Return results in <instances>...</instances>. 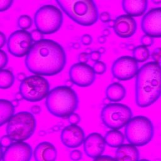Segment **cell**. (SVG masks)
I'll use <instances>...</instances> for the list:
<instances>
[{
    "label": "cell",
    "mask_w": 161,
    "mask_h": 161,
    "mask_svg": "<svg viewBox=\"0 0 161 161\" xmlns=\"http://www.w3.org/2000/svg\"><path fill=\"white\" fill-rule=\"evenodd\" d=\"M109 33H110V32H109V30H108V29L104 30V31H103V36H106L109 35Z\"/></svg>",
    "instance_id": "obj_46"
},
{
    "label": "cell",
    "mask_w": 161,
    "mask_h": 161,
    "mask_svg": "<svg viewBox=\"0 0 161 161\" xmlns=\"http://www.w3.org/2000/svg\"><path fill=\"white\" fill-rule=\"evenodd\" d=\"M7 39L5 34L3 32L0 31V49L5 45Z\"/></svg>",
    "instance_id": "obj_41"
},
{
    "label": "cell",
    "mask_w": 161,
    "mask_h": 161,
    "mask_svg": "<svg viewBox=\"0 0 161 161\" xmlns=\"http://www.w3.org/2000/svg\"><path fill=\"white\" fill-rule=\"evenodd\" d=\"M3 147L1 146V143H0V161L2 160V157H3Z\"/></svg>",
    "instance_id": "obj_47"
},
{
    "label": "cell",
    "mask_w": 161,
    "mask_h": 161,
    "mask_svg": "<svg viewBox=\"0 0 161 161\" xmlns=\"http://www.w3.org/2000/svg\"><path fill=\"white\" fill-rule=\"evenodd\" d=\"M161 96V65L153 61L143 64L135 76V100L137 106L145 108Z\"/></svg>",
    "instance_id": "obj_2"
},
{
    "label": "cell",
    "mask_w": 161,
    "mask_h": 161,
    "mask_svg": "<svg viewBox=\"0 0 161 161\" xmlns=\"http://www.w3.org/2000/svg\"><path fill=\"white\" fill-rule=\"evenodd\" d=\"M139 70L138 62L133 57L123 55L117 58L112 64L111 74L119 80L126 81L135 77Z\"/></svg>",
    "instance_id": "obj_11"
},
{
    "label": "cell",
    "mask_w": 161,
    "mask_h": 161,
    "mask_svg": "<svg viewBox=\"0 0 161 161\" xmlns=\"http://www.w3.org/2000/svg\"><path fill=\"white\" fill-rule=\"evenodd\" d=\"M14 82V75L9 69L0 70V89H7L10 88Z\"/></svg>",
    "instance_id": "obj_24"
},
{
    "label": "cell",
    "mask_w": 161,
    "mask_h": 161,
    "mask_svg": "<svg viewBox=\"0 0 161 161\" xmlns=\"http://www.w3.org/2000/svg\"><path fill=\"white\" fill-rule=\"evenodd\" d=\"M153 135V124L145 116L137 115L132 117L125 126L126 140L136 147L147 145L152 140Z\"/></svg>",
    "instance_id": "obj_5"
},
{
    "label": "cell",
    "mask_w": 161,
    "mask_h": 161,
    "mask_svg": "<svg viewBox=\"0 0 161 161\" xmlns=\"http://www.w3.org/2000/svg\"><path fill=\"white\" fill-rule=\"evenodd\" d=\"M152 2H153L154 4H160V3H161V1H152Z\"/></svg>",
    "instance_id": "obj_49"
},
{
    "label": "cell",
    "mask_w": 161,
    "mask_h": 161,
    "mask_svg": "<svg viewBox=\"0 0 161 161\" xmlns=\"http://www.w3.org/2000/svg\"><path fill=\"white\" fill-rule=\"evenodd\" d=\"M148 4L147 0H123L121 2V6L126 14L133 18L144 15Z\"/></svg>",
    "instance_id": "obj_19"
},
{
    "label": "cell",
    "mask_w": 161,
    "mask_h": 161,
    "mask_svg": "<svg viewBox=\"0 0 161 161\" xmlns=\"http://www.w3.org/2000/svg\"><path fill=\"white\" fill-rule=\"evenodd\" d=\"M101 57V54L97 50H93L89 53V58L94 62L100 60Z\"/></svg>",
    "instance_id": "obj_40"
},
{
    "label": "cell",
    "mask_w": 161,
    "mask_h": 161,
    "mask_svg": "<svg viewBox=\"0 0 161 161\" xmlns=\"http://www.w3.org/2000/svg\"><path fill=\"white\" fill-rule=\"evenodd\" d=\"M50 92V84L43 76L31 75L26 77L19 86V93L28 102H39Z\"/></svg>",
    "instance_id": "obj_9"
},
{
    "label": "cell",
    "mask_w": 161,
    "mask_h": 161,
    "mask_svg": "<svg viewBox=\"0 0 161 161\" xmlns=\"http://www.w3.org/2000/svg\"><path fill=\"white\" fill-rule=\"evenodd\" d=\"M32 155V148L29 143L13 142L3 152L2 161H30Z\"/></svg>",
    "instance_id": "obj_14"
},
{
    "label": "cell",
    "mask_w": 161,
    "mask_h": 161,
    "mask_svg": "<svg viewBox=\"0 0 161 161\" xmlns=\"http://www.w3.org/2000/svg\"><path fill=\"white\" fill-rule=\"evenodd\" d=\"M30 34L33 41H35V42L43 39V34L36 28L32 30L30 32Z\"/></svg>",
    "instance_id": "obj_31"
},
{
    "label": "cell",
    "mask_w": 161,
    "mask_h": 161,
    "mask_svg": "<svg viewBox=\"0 0 161 161\" xmlns=\"http://www.w3.org/2000/svg\"><path fill=\"white\" fill-rule=\"evenodd\" d=\"M150 56V53L147 47L143 45H138L133 50V57L137 62L140 63L147 61Z\"/></svg>",
    "instance_id": "obj_25"
},
{
    "label": "cell",
    "mask_w": 161,
    "mask_h": 161,
    "mask_svg": "<svg viewBox=\"0 0 161 161\" xmlns=\"http://www.w3.org/2000/svg\"><path fill=\"white\" fill-rule=\"evenodd\" d=\"M13 2L12 0H0V12L6 11L9 9Z\"/></svg>",
    "instance_id": "obj_33"
},
{
    "label": "cell",
    "mask_w": 161,
    "mask_h": 161,
    "mask_svg": "<svg viewBox=\"0 0 161 161\" xmlns=\"http://www.w3.org/2000/svg\"><path fill=\"white\" fill-rule=\"evenodd\" d=\"M26 77V75L24 72H19L16 75V79L18 81H23Z\"/></svg>",
    "instance_id": "obj_43"
},
{
    "label": "cell",
    "mask_w": 161,
    "mask_h": 161,
    "mask_svg": "<svg viewBox=\"0 0 161 161\" xmlns=\"http://www.w3.org/2000/svg\"><path fill=\"white\" fill-rule=\"evenodd\" d=\"M36 121L30 112L20 111L10 118L7 123L6 135L13 142H24L35 133Z\"/></svg>",
    "instance_id": "obj_6"
},
{
    "label": "cell",
    "mask_w": 161,
    "mask_h": 161,
    "mask_svg": "<svg viewBox=\"0 0 161 161\" xmlns=\"http://www.w3.org/2000/svg\"><path fill=\"white\" fill-rule=\"evenodd\" d=\"M70 125H78L80 121V117L78 113H73L67 118Z\"/></svg>",
    "instance_id": "obj_34"
},
{
    "label": "cell",
    "mask_w": 161,
    "mask_h": 161,
    "mask_svg": "<svg viewBox=\"0 0 161 161\" xmlns=\"http://www.w3.org/2000/svg\"><path fill=\"white\" fill-rule=\"evenodd\" d=\"M116 161H138L140 152L136 147L130 143L123 144L115 152Z\"/></svg>",
    "instance_id": "obj_20"
},
{
    "label": "cell",
    "mask_w": 161,
    "mask_h": 161,
    "mask_svg": "<svg viewBox=\"0 0 161 161\" xmlns=\"http://www.w3.org/2000/svg\"><path fill=\"white\" fill-rule=\"evenodd\" d=\"M69 157L73 161H79L82 157V153L80 150L74 149L70 152Z\"/></svg>",
    "instance_id": "obj_32"
},
{
    "label": "cell",
    "mask_w": 161,
    "mask_h": 161,
    "mask_svg": "<svg viewBox=\"0 0 161 161\" xmlns=\"http://www.w3.org/2000/svg\"><path fill=\"white\" fill-rule=\"evenodd\" d=\"M99 19L103 23H108L111 20L110 13L108 11H103L99 16Z\"/></svg>",
    "instance_id": "obj_37"
},
{
    "label": "cell",
    "mask_w": 161,
    "mask_h": 161,
    "mask_svg": "<svg viewBox=\"0 0 161 161\" xmlns=\"http://www.w3.org/2000/svg\"><path fill=\"white\" fill-rule=\"evenodd\" d=\"M14 113V107L11 101L0 99V127L8 123Z\"/></svg>",
    "instance_id": "obj_23"
},
{
    "label": "cell",
    "mask_w": 161,
    "mask_h": 161,
    "mask_svg": "<svg viewBox=\"0 0 161 161\" xmlns=\"http://www.w3.org/2000/svg\"><path fill=\"white\" fill-rule=\"evenodd\" d=\"M89 59V54L87 52H81L78 55L79 62L87 64Z\"/></svg>",
    "instance_id": "obj_39"
},
{
    "label": "cell",
    "mask_w": 161,
    "mask_h": 161,
    "mask_svg": "<svg viewBox=\"0 0 161 161\" xmlns=\"http://www.w3.org/2000/svg\"><path fill=\"white\" fill-rule=\"evenodd\" d=\"M108 23L109 25V27H111V28L113 27V25H114V21H113V20L111 19Z\"/></svg>",
    "instance_id": "obj_48"
},
{
    "label": "cell",
    "mask_w": 161,
    "mask_h": 161,
    "mask_svg": "<svg viewBox=\"0 0 161 161\" xmlns=\"http://www.w3.org/2000/svg\"><path fill=\"white\" fill-rule=\"evenodd\" d=\"M8 62V57L7 53L3 50L0 49V70L3 69Z\"/></svg>",
    "instance_id": "obj_30"
},
{
    "label": "cell",
    "mask_w": 161,
    "mask_h": 161,
    "mask_svg": "<svg viewBox=\"0 0 161 161\" xmlns=\"http://www.w3.org/2000/svg\"><path fill=\"white\" fill-rule=\"evenodd\" d=\"M138 161H151L148 159H146V158H143V159H140Z\"/></svg>",
    "instance_id": "obj_50"
},
{
    "label": "cell",
    "mask_w": 161,
    "mask_h": 161,
    "mask_svg": "<svg viewBox=\"0 0 161 161\" xmlns=\"http://www.w3.org/2000/svg\"><path fill=\"white\" fill-rule=\"evenodd\" d=\"M106 145L111 148H118L124 144L125 135L119 130H110L104 136Z\"/></svg>",
    "instance_id": "obj_22"
},
{
    "label": "cell",
    "mask_w": 161,
    "mask_h": 161,
    "mask_svg": "<svg viewBox=\"0 0 161 161\" xmlns=\"http://www.w3.org/2000/svg\"><path fill=\"white\" fill-rule=\"evenodd\" d=\"M140 42L142 43V45L145 47H150L153 45V43H154V40L153 38L144 35L141 37L140 39Z\"/></svg>",
    "instance_id": "obj_29"
},
{
    "label": "cell",
    "mask_w": 161,
    "mask_h": 161,
    "mask_svg": "<svg viewBox=\"0 0 161 161\" xmlns=\"http://www.w3.org/2000/svg\"><path fill=\"white\" fill-rule=\"evenodd\" d=\"M30 32L18 30L10 34L7 40L8 52L14 57H23L27 55L33 45Z\"/></svg>",
    "instance_id": "obj_10"
},
{
    "label": "cell",
    "mask_w": 161,
    "mask_h": 161,
    "mask_svg": "<svg viewBox=\"0 0 161 161\" xmlns=\"http://www.w3.org/2000/svg\"><path fill=\"white\" fill-rule=\"evenodd\" d=\"M83 146L86 155L95 158L103 155L106 148V143L104 136L101 134L93 132L85 138Z\"/></svg>",
    "instance_id": "obj_16"
},
{
    "label": "cell",
    "mask_w": 161,
    "mask_h": 161,
    "mask_svg": "<svg viewBox=\"0 0 161 161\" xmlns=\"http://www.w3.org/2000/svg\"><path fill=\"white\" fill-rule=\"evenodd\" d=\"M81 43L86 46L89 45L92 42V37L90 34H84L80 38Z\"/></svg>",
    "instance_id": "obj_36"
},
{
    "label": "cell",
    "mask_w": 161,
    "mask_h": 161,
    "mask_svg": "<svg viewBox=\"0 0 161 161\" xmlns=\"http://www.w3.org/2000/svg\"><path fill=\"white\" fill-rule=\"evenodd\" d=\"M66 63L67 55L63 47L56 41L47 38L33 43L25 59L28 70L41 76L59 74Z\"/></svg>",
    "instance_id": "obj_1"
},
{
    "label": "cell",
    "mask_w": 161,
    "mask_h": 161,
    "mask_svg": "<svg viewBox=\"0 0 161 161\" xmlns=\"http://www.w3.org/2000/svg\"><path fill=\"white\" fill-rule=\"evenodd\" d=\"M63 21L62 10L53 4L40 6L34 14L36 28L45 35H51L58 31L62 27Z\"/></svg>",
    "instance_id": "obj_7"
},
{
    "label": "cell",
    "mask_w": 161,
    "mask_h": 161,
    "mask_svg": "<svg viewBox=\"0 0 161 161\" xmlns=\"http://www.w3.org/2000/svg\"><path fill=\"white\" fill-rule=\"evenodd\" d=\"M151 57L153 62L161 64V47L155 48L151 53Z\"/></svg>",
    "instance_id": "obj_28"
},
{
    "label": "cell",
    "mask_w": 161,
    "mask_h": 161,
    "mask_svg": "<svg viewBox=\"0 0 161 161\" xmlns=\"http://www.w3.org/2000/svg\"><path fill=\"white\" fill-rule=\"evenodd\" d=\"M61 10L73 21L83 26H91L99 19V10L92 0H57Z\"/></svg>",
    "instance_id": "obj_4"
},
{
    "label": "cell",
    "mask_w": 161,
    "mask_h": 161,
    "mask_svg": "<svg viewBox=\"0 0 161 161\" xmlns=\"http://www.w3.org/2000/svg\"><path fill=\"white\" fill-rule=\"evenodd\" d=\"M41 108L38 106V105H33L31 108H30V111H31V114H38L41 112Z\"/></svg>",
    "instance_id": "obj_42"
},
{
    "label": "cell",
    "mask_w": 161,
    "mask_h": 161,
    "mask_svg": "<svg viewBox=\"0 0 161 161\" xmlns=\"http://www.w3.org/2000/svg\"><path fill=\"white\" fill-rule=\"evenodd\" d=\"M141 29L145 35L161 38V7L150 9L142 17Z\"/></svg>",
    "instance_id": "obj_13"
},
{
    "label": "cell",
    "mask_w": 161,
    "mask_h": 161,
    "mask_svg": "<svg viewBox=\"0 0 161 161\" xmlns=\"http://www.w3.org/2000/svg\"><path fill=\"white\" fill-rule=\"evenodd\" d=\"M79 97L72 87L58 86L51 89L45 99L48 111L60 118H68L79 106Z\"/></svg>",
    "instance_id": "obj_3"
},
{
    "label": "cell",
    "mask_w": 161,
    "mask_h": 161,
    "mask_svg": "<svg viewBox=\"0 0 161 161\" xmlns=\"http://www.w3.org/2000/svg\"><path fill=\"white\" fill-rule=\"evenodd\" d=\"M113 28L118 36L128 38L135 35L137 24L134 18L128 14H121L114 20Z\"/></svg>",
    "instance_id": "obj_17"
},
{
    "label": "cell",
    "mask_w": 161,
    "mask_h": 161,
    "mask_svg": "<svg viewBox=\"0 0 161 161\" xmlns=\"http://www.w3.org/2000/svg\"><path fill=\"white\" fill-rule=\"evenodd\" d=\"M12 143H13V141L11 140V138L7 135H3L0 138V143L3 147L7 148Z\"/></svg>",
    "instance_id": "obj_35"
},
{
    "label": "cell",
    "mask_w": 161,
    "mask_h": 161,
    "mask_svg": "<svg viewBox=\"0 0 161 161\" xmlns=\"http://www.w3.org/2000/svg\"><path fill=\"white\" fill-rule=\"evenodd\" d=\"M11 103H12V104L13 105V106L14 107H16V106H18V104H19V101H18L17 99H14V100H13L12 101H11Z\"/></svg>",
    "instance_id": "obj_45"
},
{
    "label": "cell",
    "mask_w": 161,
    "mask_h": 161,
    "mask_svg": "<svg viewBox=\"0 0 161 161\" xmlns=\"http://www.w3.org/2000/svg\"><path fill=\"white\" fill-rule=\"evenodd\" d=\"M98 42L100 43H103L106 42V38L105 36H104L103 35V36H100L99 38H98Z\"/></svg>",
    "instance_id": "obj_44"
},
{
    "label": "cell",
    "mask_w": 161,
    "mask_h": 161,
    "mask_svg": "<svg viewBox=\"0 0 161 161\" xmlns=\"http://www.w3.org/2000/svg\"><path fill=\"white\" fill-rule=\"evenodd\" d=\"M35 161H55L57 150L53 144L48 142L39 143L33 151Z\"/></svg>",
    "instance_id": "obj_18"
},
{
    "label": "cell",
    "mask_w": 161,
    "mask_h": 161,
    "mask_svg": "<svg viewBox=\"0 0 161 161\" xmlns=\"http://www.w3.org/2000/svg\"><path fill=\"white\" fill-rule=\"evenodd\" d=\"M126 91L123 84L114 82L109 84L106 89V97L111 102L117 103L122 101L126 96Z\"/></svg>",
    "instance_id": "obj_21"
},
{
    "label": "cell",
    "mask_w": 161,
    "mask_h": 161,
    "mask_svg": "<svg viewBox=\"0 0 161 161\" xmlns=\"http://www.w3.org/2000/svg\"><path fill=\"white\" fill-rule=\"evenodd\" d=\"M69 75L73 84L80 87L91 86L96 79V74L92 67L82 62L72 64L69 69Z\"/></svg>",
    "instance_id": "obj_12"
},
{
    "label": "cell",
    "mask_w": 161,
    "mask_h": 161,
    "mask_svg": "<svg viewBox=\"0 0 161 161\" xmlns=\"http://www.w3.org/2000/svg\"><path fill=\"white\" fill-rule=\"evenodd\" d=\"M101 119L103 124L110 130H119L133 117L131 108L126 104L113 103L106 104L101 109Z\"/></svg>",
    "instance_id": "obj_8"
},
{
    "label": "cell",
    "mask_w": 161,
    "mask_h": 161,
    "mask_svg": "<svg viewBox=\"0 0 161 161\" xmlns=\"http://www.w3.org/2000/svg\"><path fill=\"white\" fill-rule=\"evenodd\" d=\"M93 161H116L114 157H113L110 155H102L99 156L95 158H94Z\"/></svg>",
    "instance_id": "obj_38"
},
{
    "label": "cell",
    "mask_w": 161,
    "mask_h": 161,
    "mask_svg": "<svg viewBox=\"0 0 161 161\" xmlns=\"http://www.w3.org/2000/svg\"><path fill=\"white\" fill-rule=\"evenodd\" d=\"M92 69L96 74L102 75L104 74L105 72L106 71L107 67L104 62L99 60L94 62L92 66Z\"/></svg>",
    "instance_id": "obj_27"
},
{
    "label": "cell",
    "mask_w": 161,
    "mask_h": 161,
    "mask_svg": "<svg viewBox=\"0 0 161 161\" xmlns=\"http://www.w3.org/2000/svg\"><path fill=\"white\" fill-rule=\"evenodd\" d=\"M32 24V18L28 14H22L19 16L17 20V25L20 30H27L31 27Z\"/></svg>",
    "instance_id": "obj_26"
},
{
    "label": "cell",
    "mask_w": 161,
    "mask_h": 161,
    "mask_svg": "<svg viewBox=\"0 0 161 161\" xmlns=\"http://www.w3.org/2000/svg\"><path fill=\"white\" fill-rule=\"evenodd\" d=\"M84 130L78 125H69L61 131L60 140L62 144L69 148L81 146L85 140Z\"/></svg>",
    "instance_id": "obj_15"
}]
</instances>
